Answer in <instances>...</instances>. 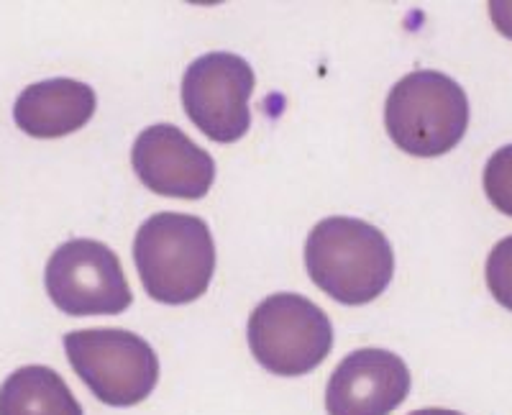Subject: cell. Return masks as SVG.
Masks as SVG:
<instances>
[{
	"label": "cell",
	"mask_w": 512,
	"mask_h": 415,
	"mask_svg": "<svg viewBox=\"0 0 512 415\" xmlns=\"http://www.w3.org/2000/svg\"><path fill=\"white\" fill-rule=\"evenodd\" d=\"M305 264L315 285L344 305H364L387 290L395 254L377 226L359 218H323L310 231Z\"/></svg>",
	"instance_id": "cell-1"
},
{
	"label": "cell",
	"mask_w": 512,
	"mask_h": 415,
	"mask_svg": "<svg viewBox=\"0 0 512 415\" xmlns=\"http://www.w3.org/2000/svg\"><path fill=\"white\" fill-rule=\"evenodd\" d=\"M134 259L149 298L182 305L208 290L216 272V244L203 218L157 213L141 223Z\"/></svg>",
	"instance_id": "cell-2"
},
{
	"label": "cell",
	"mask_w": 512,
	"mask_h": 415,
	"mask_svg": "<svg viewBox=\"0 0 512 415\" xmlns=\"http://www.w3.org/2000/svg\"><path fill=\"white\" fill-rule=\"evenodd\" d=\"M384 123L402 152L441 157L464 139L469 98L459 82L443 72H410L387 95Z\"/></svg>",
	"instance_id": "cell-3"
},
{
	"label": "cell",
	"mask_w": 512,
	"mask_h": 415,
	"mask_svg": "<svg viewBox=\"0 0 512 415\" xmlns=\"http://www.w3.org/2000/svg\"><path fill=\"white\" fill-rule=\"evenodd\" d=\"M64 351L77 377L105 405H139L157 387V351L139 334L123 328H85L64 336Z\"/></svg>",
	"instance_id": "cell-4"
},
{
	"label": "cell",
	"mask_w": 512,
	"mask_h": 415,
	"mask_svg": "<svg viewBox=\"0 0 512 415\" xmlns=\"http://www.w3.org/2000/svg\"><path fill=\"white\" fill-rule=\"evenodd\" d=\"M249 346L272 375H308L331 354L333 326L326 310L295 293L269 295L249 318Z\"/></svg>",
	"instance_id": "cell-5"
},
{
	"label": "cell",
	"mask_w": 512,
	"mask_h": 415,
	"mask_svg": "<svg viewBox=\"0 0 512 415\" xmlns=\"http://www.w3.org/2000/svg\"><path fill=\"white\" fill-rule=\"evenodd\" d=\"M47 293L67 316H116L134 295L113 249L93 239H72L47 264Z\"/></svg>",
	"instance_id": "cell-6"
},
{
	"label": "cell",
	"mask_w": 512,
	"mask_h": 415,
	"mask_svg": "<svg viewBox=\"0 0 512 415\" xmlns=\"http://www.w3.org/2000/svg\"><path fill=\"white\" fill-rule=\"evenodd\" d=\"M254 70L239 54H203L182 77V106L208 139L231 144L249 131Z\"/></svg>",
	"instance_id": "cell-7"
},
{
	"label": "cell",
	"mask_w": 512,
	"mask_h": 415,
	"mask_svg": "<svg viewBox=\"0 0 512 415\" xmlns=\"http://www.w3.org/2000/svg\"><path fill=\"white\" fill-rule=\"evenodd\" d=\"M139 180L164 198L200 200L216 180V162L172 123H157L139 134L131 149Z\"/></svg>",
	"instance_id": "cell-8"
},
{
	"label": "cell",
	"mask_w": 512,
	"mask_h": 415,
	"mask_svg": "<svg viewBox=\"0 0 512 415\" xmlns=\"http://www.w3.org/2000/svg\"><path fill=\"white\" fill-rule=\"evenodd\" d=\"M410 392V369L387 349H359L328 380V415H390Z\"/></svg>",
	"instance_id": "cell-9"
},
{
	"label": "cell",
	"mask_w": 512,
	"mask_h": 415,
	"mask_svg": "<svg viewBox=\"0 0 512 415\" xmlns=\"http://www.w3.org/2000/svg\"><path fill=\"white\" fill-rule=\"evenodd\" d=\"M95 90L80 80L54 77L34 82L16 98L13 118L34 139H59L75 134L95 113Z\"/></svg>",
	"instance_id": "cell-10"
},
{
	"label": "cell",
	"mask_w": 512,
	"mask_h": 415,
	"mask_svg": "<svg viewBox=\"0 0 512 415\" xmlns=\"http://www.w3.org/2000/svg\"><path fill=\"white\" fill-rule=\"evenodd\" d=\"M0 415H82V405L54 369L31 364L3 382Z\"/></svg>",
	"instance_id": "cell-11"
},
{
	"label": "cell",
	"mask_w": 512,
	"mask_h": 415,
	"mask_svg": "<svg viewBox=\"0 0 512 415\" xmlns=\"http://www.w3.org/2000/svg\"><path fill=\"white\" fill-rule=\"evenodd\" d=\"M484 193L497 211L512 218V144L489 157L484 167Z\"/></svg>",
	"instance_id": "cell-12"
},
{
	"label": "cell",
	"mask_w": 512,
	"mask_h": 415,
	"mask_svg": "<svg viewBox=\"0 0 512 415\" xmlns=\"http://www.w3.org/2000/svg\"><path fill=\"white\" fill-rule=\"evenodd\" d=\"M487 285L500 305L512 310V236L495 244L487 259Z\"/></svg>",
	"instance_id": "cell-13"
},
{
	"label": "cell",
	"mask_w": 512,
	"mask_h": 415,
	"mask_svg": "<svg viewBox=\"0 0 512 415\" xmlns=\"http://www.w3.org/2000/svg\"><path fill=\"white\" fill-rule=\"evenodd\" d=\"M489 13H492V21H495L497 29L512 39V3H489Z\"/></svg>",
	"instance_id": "cell-14"
},
{
	"label": "cell",
	"mask_w": 512,
	"mask_h": 415,
	"mask_svg": "<svg viewBox=\"0 0 512 415\" xmlns=\"http://www.w3.org/2000/svg\"><path fill=\"white\" fill-rule=\"evenodd\" d=\"M410 415H464V413H456V410H448V408H423V410H415Z\"/></svg>",
	"instance_id": "cell-15"
}]
</instances>
